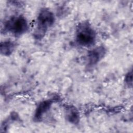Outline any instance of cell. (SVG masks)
I'll list each match as a JSON object with an SVG mask.
<instances>
[{"mask_svg": "<svg viewBox=\"0 0 133 133\" xmlns=\"http://www.w3.org/2000/svg\"><path fill=\"white\" fill-rule=\"evenodd\" d=\"M75 41L78 45L84 47H89L95 44L96 32L88 21H84L78 24L75 30Z\"/></svg>", "mask_w": 133, "mask_h": 133, "instance_id": "6da1fadb", "label": "cell"}, {"mask_svg": "<svg viewBox=\"0 0 133 133\" xmlns=\"http://www.w3.org/2000/svg\"><path fill=\"white\" fill-rule=\"evenodd\" d=\"M55 21L54 14L48 8H42L36 18V28L33 34L34 38L41 39L44 37L47 31L54 24Z\"/></svg>", "mask_w": 133, "mask_h": 133, "instance_id": "7a4b0ae2", "label": "cell"}, {"mask_svg": "<svg viewBox=\"0 0 133 133\" xmlns=\"http://www.w3.org/2000/svg\"><path fill=\"white\" fill-rule=\"evenodd\" d=\"M29 29L28 20L22 15L14 16L8 19L5 22L3 28L5 32L9 33L16 37L26 33Z\"/></svg>", "mask_w": 133, "mask_h": 133, "instance_id": "3957f363", "label": "cell"}, {"mask_svg": "<svg viewBox=\"0 0 133 133\" xmlns=\"http://www.w3.org/2000/svg\"><path fill=\"white\" fill-rule=\"evenodd\" d=\"M106 49L102 46L97 47L90 50L87 54V65L92 66L96 65L104 57Z\"/></svg>", "mask_w": 133, "mask_h": 133, "instance_id": "277c9868", "label": "cell"}, {"mask_svg": "<svg viewBox=\"0 0 133 133\" xmlns=\"http://www.w3.org/2000/svg\"><path fill=\"white\" fill-rule=\"evenodd\" d=\"M56 98H51L43 100L38 103L34 112L33 119L36 122L41 121L43 116L50 110L52 103L56 100Z\"/></svg>", "mask_w": 133, "mask_h": 133, "instance_id": "5b68a950", "label": "cell"}, {"mask_svg": "<svg viewBox=\"0 0 133 133\" xmlns=\"http://www.w3.org/2000/svg\"><path fill=\"white\" fill-rule=\"evenodd\" d=\"M66 119L71 124H77L79 121V113L78 110L73 105H66L64 108Z\"/></svg>", "mask_w": 133, "mask_h": 133, "instance_id": "8992f818", "label": "cell"}, {"mask_svg": "<svg viewBox=\"0 0 133 133\" xmlns=\"http://www.w3.org/2000/svg\"><path fill=\"white\" fill-rule=\"evenodd\" d=\"M16 44L12 41H5L1 43V54L5 56L10 55L16 47Z\"/></svg>", "mask_w": 133, "mask_h": 133, "instance_id": "52a82bcc", "label": "cell"}, {"mask_svg": "<svg viewBox=\"0 0 133 133\" xmlns=\"http://www.w3.org/2000/svg\"><path fill=\"white\" fill-rule=\"evenodd\" d=\"M125 82L128 87L132 86V70H129L125 77Z\"/></svg>", "mask_w": 133, "mask_h": 133, "instance_id": "ba28073f", "label": "cell"}]
</instances>
